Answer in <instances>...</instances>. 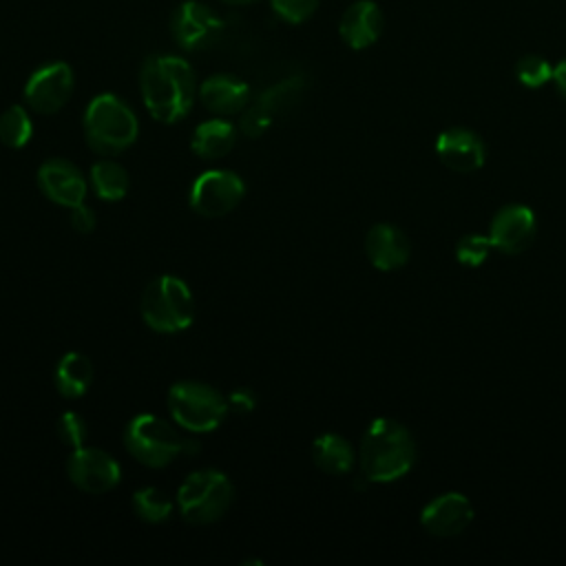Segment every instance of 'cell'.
Instances as JSON below:
<instances>
[{
  "label": "cell",
  "instance_id": "7",
  "mask_svg": "<svg viewBox=\"0 0 566 566\" xmlns=\"http://www.w3.org/2000/svg\"><path fill=\"white\" fill-rule=\"evenodd\" d=\"M168 411L181 429L208 433L228 416V400L208 382L179 380L168 389Z\"/></svg>",
  "mask_w": 566,
  "mask_h": 566
},
{
  "label": "cell",
  "instance_id": "4",
  "mask_svg": "<svg viewBox=\"0 0 566 566\" xmlns=\"http://www.w3.org/2000/svg\"><path fill=\"white\" fill-rule=\"evenodd\" d=\"M84 137L93 153L115 157L137 139L139 124L133 108L113 93L93 97L84 111Z\"/></svg>",
  "mask_w": 566,
  "mask_h": 566
},
{
  "label": "cell",
  "instance_id": "15",
  "mask_svg": "<svg viewBox=\"0 0 566 566\" xmlns=\"http://www.w3.org/2000/svg\"><path fill=\"white\" fill-rule=\"evenodd\" d=\"M473 520V506L462 493H442L433 497L420 513L422 526L438 537L462 533Z\"/></svg>",
  "mask_w": 566,
  "mask_h": 566
},
{
  "label": "cell",
  "instance_id": "16",
  "mask_svg": "<svg viewBox=\"0 0 566 566\" xmlns=\"http://www.w3.org/2000/svg\"><path fill=\"white\" fill-rule=\"evenodd\" d=\"M197 97L210 113L219 117L239 115L250 104V86L237 75L217 73L203 80V84L197 91Z\"/></svg>",
  "mask_w": 566,
  "mask_h": 566
},
{
  "label": "cell",
  "instance_id": "3",
  "mask_svg": "<svg viewBox=\"0 0 566 566\" xmlns=\"http://www.w3.org/2000/svg\"><path fill=\"white\" fill-rule=\"evenodd\" d=\"M126 451L144 467H168L177 455H197L199 442L179 433L166 418L137 413L124 429Z\"/></svg>",
  "mask_w": 566,
  "mask_h": 566
},
{
  "label": "cell",
  "instance_id": "22",
  "mask_svg": "<svg viewBox=\"0 0 566 566\" xmlns=\"http://www.w3.org/2000/svg\"><path fill=\"white\" fill-rule=\"evenodd\" d=\"M312 460L327 475H345L354 467V449L338 433H323L312 442Z\"/></svg>",
  "mask_w": 566,
  "mask_h": 566
},
{
  "label": "cell",
  "instance_id": "8",
  "mask_svg": "<svg viewBox=\"0 0 566 566\" xmlns=\"http://www.w3.org/2000/svg\"><path fill=\"white\" fill-rule=\"evenodd\" d=\"M245 195L243 179L226 168H212L201 175L190 186V208L208 219L226 217L232 212Z\"/></svg>",
  "mask_w": 566,
  "mask_h": 566
},
{
  "label": "cell",
  "instance_id": "25",
  "mask_svg": "<svg viewBox=\"0 0 566 566\" xmlns=\"http://www.w3.org/2000/svg\"><path fill=\"white\" fill-rule=\"evenodd\" d=\"M33 135V122L24 106L13 104L0 115V142L7 148H22Z\"/></svg>",
  "mask_w": 566,
  "mask_h": 566
},
{
  "label": "cell",
  "instance_id": "18",
  "mask_svg": "<svg viewBox=\"0 0 566 566\" xmlns=\"http://www.w3.org/2000/svg\"><path fill=\"white\" fill-rule=\"evenodd\" d=\"M382 11L371 0H358L345 9L338 22V33L343 42L352 49H367L382 33Z\"/></svg>",
  "mask_w": 566,
  "mask_h": 566
},
{
  "label": "cell",
  "instance_id": "32",
  "mask_svg": "<svg viewBox=\"0 0 566 566\" xmlns=\"http://www.w3.org/2000/svg\"><path fill=\"white\" fill-rule=\"evenodd\" d=\"M553 82H555L557 91L566 97V60H562V62L553 69Z\"/></svg>",
  "mask_w": 566,
  "mask_h": 566
},
{
  "label": "cell",
  "instance_id": "20",
  "mask_svg": "<svg viewBox=\"0 0 566 566\" xmlns=\"http://www.w3.org/2000/svg\"><path fill=\"white\" fill-rule=\"evenodd\" d=\"M237 144V128L232 122L214 117L201 122L190 137V148L201 159H221Z\"/></svg>",
  "mask_w": 566,
  "mask_h": 566
},
{
  "label": "cell",
  "instance_id": "29",
  "mask_svg": "<svg viewBox=\"0 0 566 566\" xmlns=\"http://www.w3.org/2000/svg\"><path fill=\"white\" fill-rule=\"evenodd\" d=\"M270 2H272V11L290 24L305 22L318 7V0H270Z\"/></svg>",
  "mask_w": 566,
  "mask_h": 566
},
{
  "label": "cell",
  "instance_id": "21",
  "mask_svg": "<svg viewBox=\"0 0 566 566\" xmlns=\"http://www.w3.org/2000/svg\"><path fill=\"white\" fill-rule=\"evenodd\" d=\"M53 382L62 398L77 400L93 385V363L80 352H66L55 365Z\"/></svg>",
  "mask_w": 566,
  "mask_h": 566
},
{
  "label": "cell",
  "instance_id": "11",
  "mask_svg": "<svg viewBox=\"0 0 566 566\" xmlns=\"http://www.w3.org/2000/svg\"><path fill=\"white\" fill-rule=\"evenodd\" d=\"M223 31L221 18L203 2H181L172 15V35L186 51H203L212 46Z\"/></svg>",
  "mask_w": 566,
  "mask_h": 566
},
{
  "label": "cell",
  "instance_id": "1",
  "mask_svg": "<svg viewBox=\"0 0 566 566\" xmlns=\"http://www.w3.org/2000/svg\"><path fill=\"white\" fill-rule=\"evenodd\" d=\"M139 88L144 106L161 124L184 119L199 91L192 66L177 55L146 57L139 71Z\"/></svg>",
  "mask_w": 566,
  "mask_h": 566
},
{
  "label": "cell",
  "instance_id": "26",
  "mask_svg": "<svg viewBox=\"0 0 566 566\" xmlns=\"http://www.w3.org/2000/svg\"><path fill=\"white\" fill-rule=\"evenodd\" d=\"M517 80L528 88H539L553 80V66L539 55H524L515 66Z\"/></svg>",
  "mask_w": 566,
  "mask_h": 566
},
{
  "label": "cell",
  "instance_id": "6",
  "mask_svg": "<svg viewBox=\"0 0 566 566\" xmlns=\"http://www.w3.org/2000/svg\"><path fill=\"white\" fill-rule=\"evenodd\" d=\"M139 312L153 332L177 334L190 327L195 318V296L186 281L172 274H161L144 287Z\"/></svg>",
  "mask_w": 566,
  "mask_h": 566
},
{
  "label": "cell",
  "instance_id": "31",
  "mask_svg": "<svg viewBox=\"0 0 566 566\" xmlns=\"http://www.w3.org/2000/svg\"><path fill=\"white\" fill-rule=\"evenodd\" d=\"M69 221H71V228L80 234H88L93 232V228L97 226V217L93 212L91 206H86L84 201L80 206H73L71 208V214H69Z\"/></svg>",
  "mask_w": 566,
  "mask_h": 566
},
{
  "label": "cell",
  "instance_id": "5",
  "mask_svg": "<svg viewBox=\"0 0 566 566\" xmlns=\"http://www.w3.org/2000/svg\"><path fill=\"white\" fill-rule=\"evenodd\" d=\"M177 511L195 526L221 520L234 502V484L219 469H197L177 489Z\"/></svg>",
  "mask_w": 566,
  "mask_h": 566
},
{
  "label": "cell",
  "instance_id": "10",
  "mask_svg": "<svg viewBox=\"0 0 566 566\" xmlns=\"http://www.w3.org/2000/svg\"><path fill=\"white\" fill-rule=\"evenodd\" d=\"M73 86V69L66 62H51L31 73L24 84V102L33 113L53 115L64 108Z\"/></svg>",
  "mask_w": 566,
  "mask_h": 566
},
{
  "label": "cell",
  "instance_id": "14",
  "mask_svg": "<svg viewBox=\"0 0 566 566\" xmlns=\"http://www.w3.org/2000/svg\"><path fill=\"white\" fill-rule=\"evenodd\" d=\"M535 214L524 203L504 206L491 221L489 239L495 250L504 254H517L526 250L535 237Z\"/></svg>",
  "mask_w": 566,
  "mask_h": 566
},
{
  "label": "cell",
  "instance_id": "28",
  "mask_svg": "<svg viewBox=\"0 0 566 566\" xmlns=\"http://www.w3.org/2000/svg\"><path fill=\"white\" fill-rule=\"evenodd\" d=\"M55 433H57L62 444H66L71 449H77V447H84L86 436H88V427H86V420L77 411H64L57 418Z\"/></svg>",
  "mask_w": 566,
  "mask_h": 566
},
{
  "label": "cell",
  "instance_id": "17",
  "mask_svg": "<svg viewBox=\"0 0 566 566\" xmlns=\"http://www.w3.org/2000/svg\"><path fill=\"white\" fill-rule=\"evenodd\" d=\"M436 153L440 161L455 172H473L484 164V144L469 128H449L438 135Z\"/></svg>",
  "mask_w": 566,
  "mask_h": 566
},
{
  "label": "cell",
  "instance_id": "30",
  "mask_svg": "<svg viewBox=\"0 0 566 566\" xmlns=\"http://www.w3.org/2000/svg\"><path fill=\"white\" fill-rule=\"evenodd\" d=\"M228 400V413L245 416L256 407V394L250 387H237L226 396Z\"/></svg>",
  "mask_w": 566,
  "mask_h": 566
},
{
  "label": "cell",
  "instance_id": "24",
  "mask_svg": "<svg viewBox=\"0 0 566 566\" xmlns=\"http://www.w3.org/2000/svg\"><path fill=\"white\" fill-rule=\"evenodd\" d=\"M133 511L142 522L148 524H161L172 515V502L170 497L157 489V486H142L133 493Z\"/></svg>",
  "mask_w": 566,
  "mask_h": 566
},
{
  "label": "cell",
  "instance_id": "9",
  "mask_svg": "<svg viewBox=\"0 0 566 566\" xmlns=\"http://www.w3.org/2000/svg\"><path fill=\"white\" fill-rule=\"evenodd\" d=\"M66 475L75 489L88 495H102L119 484L122 467L104 449L77 447L66 460Z\"/></svg>",
  "mask_w": 566,
  "mask_h": 566
},
{
  "label": "cell",
  "instance_id": "27",
  "mask_svg": "<svg viewBox=\"0 0 566 566\" xmlns=\"http://www.w3.org/2000/svg\"><path fill=\"white\" fill-rule=\"evenodd\" d=\"M493 243L489 237H482V234H467L458 241L455 245V259L462 263V265H469V268H478L486 261L489 252H491Z\"/></svg>",
  "mask_w": 566,
  "mask_h": 566
},
{
  "label": "cell",
  "instance_id": "23",
  "mask_svg": "<svg viewBox=\"0 0 566 566\" xmlns=\"http://www.w3.org/2000/svg\"><path fill=\"white\" fill-rule=\"evenodd\" d=\"M88 181L93 192L102 199V201H119L126 197L128 188H130V179L126 168L119 161L113 159H99L91 166L88 172Z\"/></svg>",
  "mask_w": 566,
  "mask_h": 566
},
{
  "label": "cell",
  "instance_id": "12",
  "mask_svg": "<svg viewBox=\"0 0 566 566\" xmlns=\"http://www.w3.org/2000/svg\"><path fill=\"white\" fill-rule=\"evenodd\" d=\"M38 188L40 192L64 208H73L80 206L86 197V177L82 175V170L62 157H53L49 161H44L38 168Z\"/></svg>",
  "mask_w": 566,
  "mask_h": 566
},
{
  "label": "cell",
  "instance_id": "2",
  "mask_svg": "<svg viewBox=\"0 0 566 566\" xmlns=\"http://www.w3.org/2000/svg\"><path fill=\"white\" fill-rule=\"evenodd\" d=\"M360 471L369 482H394L409 473L416 444L407 427L391 418H376L360 440Z\"/></svg>",
  "mask_w": 566,
  "mask_h": 566
},
{
  "label": "cell",
  "instance_id": "19",
  "mask_svg": "<svg viewBox=\"0 0 566 566\" xmlns=\"http://www.w3.org/2000/svg\"><path fill=\"white\" fill-rule=\"evenodd\" d=\"M365 252L374 268L382 272L398 270L409 259V239L391 223H376L365 237Z\"/></svg>",
  "mask_w": 566,
  "mask_h": 566
},
{
  "label": "cell",
  "instance_id": "33",
  "mask_svg": "<svg viewBox=\"0 0 566 566\" xmlns=\"http://www.w3.org/2000/svg\"><path fill=\"white\" fill-rule=\"evenodd\" d=\"M228 4H250V2H256V0H223Z\"/></svg>",
  "mask_w": 566,
  "mask_h": 566
},
{
  "label": "cell",
  "instance_id": "13",
  "mask_svg": "<svg viewBox=\"0 0 566 566\" xmlns=\"http://www.w3.org/2000/svg\"><path fill=\"white\" fill-rule=\"evenodd\" d=\"M303 88H305V82L301 75L287 77V80L270 86L265 93H261V97L252 106H248L243 111V117L239 124L241 133L245 137H259L270 126V122L276 113H281L283 108H290L298 99Z\"/></svg>",
  "mask_w": 566,
  "mask_h": 566
}]
</instances>
